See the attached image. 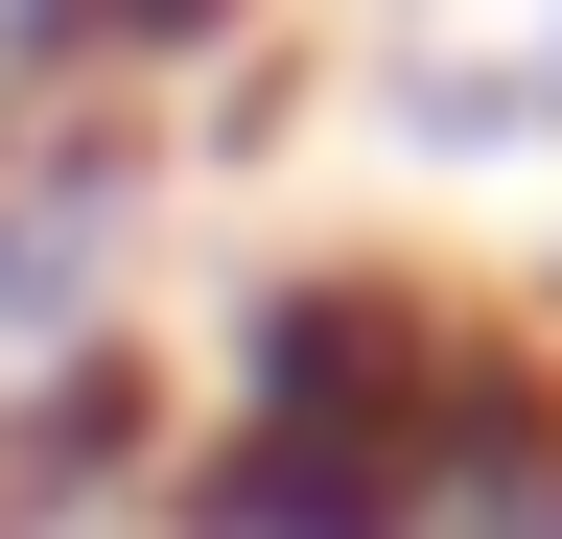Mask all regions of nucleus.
I'll return each instance as SVG.
<instances>
[{
	"label": "nucleus",
	"mask_w": 562,
	"mask_h": 539,
	"mask_svg": "<svg viewBox=\"0 0 562 539\" xmlns=\"http://www.w3.org/2000/svg\"><path fill=\"white\" fill-rule=\"evenodd\" d=\"M375 539H562V352L516 305H446L375 423Z\"/></svg>",
	"instance_id": "f257e3e1"
},
{
	"label": "nucleus",
	"mask_w": 562,
	"mask_h": 539,
	"mask_svg": "<svg viewBox=\"0 0 562 539\" xmlns=\"http://www.w3.org/2000/svg\"><path fill=\"white\" fill-rule=\"evenodd\" d=\"M351 94L398 165H562V0H351Z\"/></svg>",
	"instance_id": "f03ea898"
}]
</instances>
